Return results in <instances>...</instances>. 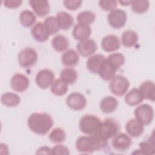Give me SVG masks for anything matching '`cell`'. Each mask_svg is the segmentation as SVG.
<instances>
[{"instance_id": "obj_25", "label": "cell", "mask_w": 155, "mask_h": 155, "mask_svg": "<svg viewBox=\"0 0 155 155\" xmlns=\"http://www.w3.org/2000/svg\"><path fill=\"white\" fill-rule=\"evenodd\" d=\"M51 45L54 50L58 52H64L68 50L70 42L68 39L62 35H56L51 40Z\"/></svg>"}, {"instance_id": "obj_3", "label": "cell", "mask_w": 155, "mask_h": 155, "mask_svg": "<svg viewBox=\"0 0 155 155\" xmlns=\"http://www.w3.org/2000/svg\"><path fill=\"white\" fill-rule=\"evenodd\" d=\"M101 124V119L94 114H85L80 119V131L87 135H95L98 133Z\"/></svg>"}, {"instance_id": "obj_41", "label": "cell", "mask_w": 155, "mask_h": 155, "mask_svg": "<svg viewBox=\"0 0 155 155\" xmlns=\"http://www.w3.org/2000/svg\"><path fill=\"white\" fill-rule=\"evenodd\" d=\"M22 3L21 0H5L4 1L5 7L8 8H16L21 6Z\"/></svg>"}, {"instance_id": "obj_42", "label": "cell", "mask_w": 155, "mask_h": 155, "mask_svg": "<svg viewBox=\"0 0 155 155\" xmlns=\"http://www.w3.org/2000/svg\"><path fill=\"white\" fill-rule=\"evenodd\" d=\"M36 154H52V148L50 147L44 146L41 147L37 150Z\"/></svg>"}, {"instance_id": "obj_23", "label": "cell", "mask_w": 155, "mask_h": 155, "mask_svg": "<svg viewBox=\"0 0 155 155\" xmlns=\"http://www.w3.org/2000/svg\"><path fill=\"white\" fill-rule=\"evenodd\" d=\"M61 61L65 66L70 67L75 66L79 61V54L73 49H68L62 54Z\"/></svg>"}, {"instance_id": "obj_33", "label": "cell", "mask_w": 155, "mask_h": 155, "mask_svg": "<svg viewBox=\"0 0 155 155\" xmlns=\"http://www.w3.org/2000/svg\"><path fill=\"white\" fill-rule=\"evenodd\" d=\"M76 19L78 23L90 25L95 21L96 15L91 11L85 10L80 12L78 15Z\"/></svg>"}, {"instance_id": "obj_5", "label": "cell", "mask_w": 155, "mask_h": 155, "mask_svg": "<svg viewBox=\"0 0 155 155\" xmlns=\"http://www.w3.org/2000/svg\"><path fill=\"white\" fill-rule=\"evenodd\" d=\"M130 87V82L122 75H116L110 81L109 88L114 95L121 96L126 94Z\"/></svg>"}, {"instance_id": "obj_29", "label": "cell", "mask_w": 155, "mask_h": 155, "mask_svg": "<svg viewBox=\"0 0 155 155\" xmlns=\"http://www.w3.org/2000/svg\"><path fill=\"white\" fill-rule=\"evenodd\" d=\"M1 101L3 105L8 107H14L20 104L21 98L16 93L6 92L2 94Z\"/></svg>"}, {"instance_id": "obj_38", "label": "cell", "mask_w": 155, "mask_h": 155, "mask_svg": "<svg viewBox=\"0 0 155 155\" xmlns=\"http://www.w3.org/2000/svg\"><path fill=\"white\" fill-rule=\"evenodd\" d=\"M118 2L115 0H101L99 2V7L104 11L111 12L116 8Z\"/></svg>"}, {"instance_id": "obj_35", "label": "cell", "mask_w": 155, "mask_h": 155, "mask_svg": "<svg viewBox=\"0 0 155 155\" xmlns=\"http://www.w3.org/2000/svg\"><path fill=\"white\" fill-rule=\"evenodd\" d=\"M48 137L51 142L59 143L65 141L66 139V134L62 128H55L50 132Z\"/></svg>"}, {"instance_id": "obj_11", "label": "cell", "mask_w": 155, "mask_h": 155, "mask_svg": "<svg viewBox=\"0 0 155 155\" xmlns=\"http://www.w3.org/2000/svg\"><path fill=\"white\" fill-rule=\"evenodd\" d=\"M78 53L84 57L92 56L97 50V44L92 39H86L79 41L76 45Z\"/></svg>"}, {"instance_id": "obj_20", "label": "cell", "mask_w": 155, "mask_h": 155, "mask_svg": "<svg viewBox=\"0 0 155 155\" xmlns=\"http://www.w3.org/2000/svg\"><path fill=\"white\" fill-rule=\"evenodd\" d=\"M117 70L118 69L109 62L106 58L105 61L102 63L97 74L104 81H110L116 76V73Z\"/></svg>"}, {"instance_id": "obj_21", "label": "cell", "mask_w": 155, "mask_h": 155, "mask_svg": "<svg viewBox=\"0 0 155 155\" xmlns=\"http://www.w3.org/2000/svg\"><path fill=\"white\" fill-rule=\"evenodd\" d=\"M119 102L117 99L111 96L104 97L99 104L101 111L105 114H110L114 112L117 108Z\"/></svg>"}, {"instance_id": "obj_16", "label": "cell", "mask_w": 155, "mask_h": 155, "mask_svg": "<svg viewBox=\"0 0 155 155\" xmlns=\"http://www.w3.org/2000/svg\"><path fill=\"white\" fill-rule=\"evenodd\" d=\"M29 4L34 12L39 17H44L50 13V4L47 0H30Z\"/></svg>"}, {"instance_id": "obj_39", "label": "cell", "mask_w": 155, "mask_h": 155, "mask_svg": "<svg viewBox=\"0 0 155 155\" xmlns=\"http://www.w3.org/2000/svg\"><path fill=\"white\" fill-rule=\"evenodd\" d=\"M70 154V153L68 148L64 145L58 144L52 148V154L67 155Z\"/></svg>"}, {"instance_id": "obj_28", "label": "cell", "mask_w": 155, "mask_h": 155, "mask_svg": "<svg viewBox=\"0 0 155 155\" xmlns=\"http://www.w3.org/2000/svg\"><path fill=\"white\" fill-rule=\"evenodd\" d=\"M139 149L137 151H134L133 154H154L155 153V144L154 137L150 138L147 140H144L139 143Z\"/></svg>"}, {"instance_id": "obj_18", "label": "cell", "mask_w": 155, "mask_h": 155, "mask_svg": "<svg viewBox=\"0 0 155 155\" xmlns=\"http://www.w3.org/2000/svg\"><path fill=\"white\" fill-rule=\"evenodd\" d=\"M105 59L106 58L103 54H93L92 56H90L87 61V68L91 73L97 74L102 63Z\"/></svg>"}, {"instance_id": "obj_2", "label": "cell", "mask_w": 155, "mask_h": 155, "mask_svg": "<svg viewBox=\"0 0 155 155\" xmlns=\"http://www.w3.org/2000/svg\"><path fill=\"white\" fill-rule=\"evenodd\" d=\"M107 140L97 134L82 136L79 137L75 143L78 151L82 153H91L105 147Z\"/></svg>"}, {"instance_id": "obj_43", "label": "cell", "mask_w": 155, "mask_h": 155, "mask_svg": "<svg viewBox=\"0 0 155 155\" xmlns=\"http://www.w3.org/2000/svg\"><path fill=\"white\" fill-rule=\"evenodd\" d=\"M118 2L123 6H127L128 5H131V4L132 2V1H125V0H124V1H119Z\"/></svg>"}, {"instance_id": "obj_34", "label": "cell", "mask_w": 155, "mask_h": 155, "mask_svg": "<svg viewBox=\"0 0 155 155\" xmlns=\"http://www.w3.org/2000/svg\"><path fill=\"white\" fill-rule=\"evenodd\" d=\"M131 7L133 12L136 13H144L147 12L150 7V2L147 0L132 1Z\"/></svg>"}, {"instance_id": "obj_1", "label": "cell", "mask_w": 155, "mask_h": 155, "mask_svg": "<svg viewBox=\"0 0 155 155\" xmlns=\"http://www.w3.org/2000/svg\"><path fill=\"white\" fill-rule=\"evenodd\" d=\"M52 117L45 113H34L28 118L27 125L34 133L44 136L48 133L53 125Z\"/></svg>"}, {"instance_id": "obj_27", "label": "cell", "mask_w": 155, "mask_h": 155, "mask_svg": "<svg viewBox=\"0 0 155 155\" xmlns=\"http://www.w3.org/2000/svg\"><path fill=\"white\" fill-rule=\"evenodd\" d=\"M143 98L139 90V88H133L129 91L125 96V102L130 106L133 107L140 104Z\"/></svg>"}, {"instance_id": "obj_31", "label": "cell", "mask_w": 155, "mask_h": 155, "mask_svg": "<svg viewBox=\"0 0 155 155\" xmlns=\"http://www.w3.org/2000/svg\"><path fill=\"white\" fill-rule=\"evenodd\" d=\"M61 79L67 85L73 84L78 79V73L72 67H66L61 72Z\"/></svg>"}, {"instance_id": "obj_30", "label": "cell", "mask_w": 155, "mask_h": 155, "mask_svg": "<svg viewBox=\"0 0 155 155\" xmlns=\"http://www.w3.org/2000/svg\"><path fill=\"white\" fill-rule=\"evenodd\" d=\"M19 21L22 26L25 27H30L35 24L36 16L33 12L26 9L21 12Z\"/></svg>"}, {"instance_id": "obj_12", "label": "cell", "mask_w": 155, "mask_h": 155, "mask_svg": "<svg viewBox=\"0 0 155 155\" xmlns=\"http://www.w3.org/2000/svg\"><path fill=\"white\" fill-rule=\"evenodd\" d=\"M30 81L27 76L21 73H16L11 78L10 86L13 90L22 93L29 87Z\"/></svg>"}, {"instance_id": "obj_15", "label": "cell", "mask_w": 155, "mask_h": 155, "mask_svg": "<svg viewBox=\"0 0 155 155\" xmlns=\"http://www.w3.org/2000/svg\"><path fill=\"white\" fill-rule=\"evenodd\" d=\"M120 46L119 38L114 35H108L103 38L101 41V47L106 52H113L117 50Z\"/></svg>"}, {"instance_id": "obj_19", "label": "cell", "mask_w": 155, "mask_h": 155, "mask_svg": "<svg viewBox=\"0 0 155 155\" xmlns=\"http://www.w3.org/2000/svg\"><path fill=\"white\" fill-rule=\"evenodd\" d=\"M91 34V28L90 25L78 23L73 29L72 35L76 40L79 41L88 39Z\"/></svg>"}, {"instance_id": "obj_26", "label": "cell", "mask_w": 155, "mask_h": 155, "mask_svg": "<svg viewBox=\"0 0 155 155\" xmlns=\"http://www.w3.org/2000/svg\"><path fill=\"white\" fill-rule=\"evenodd\" d=\"M139 37L137 33L131 30H127L124 31L121 37L122 45L127 48L134 47L138 41Z\"/></svg>"}, {"instance_id": "obj_14", "label": "cell", "mask_w": 155, "mask_h": 155, "mask_svg": "<svg viewBox=\"0 0 155 155\" xmlns=\"http://www.w3.org/2000/svg\"><path fill=\"white\" fill-rule=\"evenodd\" d=\"M31 35L35 40L40 42L46 41L50 35L45 24L42 22H38L32 27Z\"/></svg>"}, {"instance_id": "obj_4", "label": "cell", "mask_w": 155, "mask_h": 155, "mask_svg": "<svg viewBox=\"0 0 155 155\" xmlns=\"http://www.w3.org/2000/svg\"><path fill=\"white\" fill-rule=\"evenodd\" d=\"M119 130L120 125L119 122L113 118H107L101 121L97 135L108 140L117 134Z\"/></svg>"}, {"instance_id": "obj_37", "label": "cell", "mask_w": 155, "mask_h": 155, "mask_svg": "<svg viewBox=\"0 0 155 155\" xmlns=\"http://www.w3.org/2000/svg\"><path fill=\"white\" fill-rule=\"evenodd\" d=\"M107 60L118 70L125 62L124 56L120 53H114L110 54L107 57Z\"/></svg>"}, {"instance_id": "obj_22", "label": "cell", "mask_w": 155, "mask_h": 155, "mask_svg": "<svg viewBox=\"0 0 155 155\" xmlns=\"http://www.w3.org/2000/svg\"><path fill=\"white\" fill-rule=\"evenodd\" d=\"M139 90L143 98L152 102L155 101V85L153 81H146L139 86Z\"/></svg>"}, {"instance_id": "obj_17", "label": "cell", "mask_w": 155, "mask_h": 155, "mask_svg": "<svg viewBox=\"0 0 155 155\" xmlns=\"http://www.w3.org/2000/svg\"><path fill=\"white\" fill-rule=\"evenodd\" d=\"M125 129L130 136L137 137L143 133L144 125L136 118H133L127 121L125 125Z\"/></svg>"}, {"instance_id": "obj_13", "label": "cell", "mask_w": 155, "mask_h": 155, "mask_svg": "<svg viewBox=\"0 0 155 155\" xmlns=\"http://www.w3.org/2000/svg\"><path fill=\"white\" fill-rule=\"evenodd\" d=\"M111 143L114 150L119 151H124L131 146L132 140L130 136L124 133H118L113 137Z\"/></svg>"}, {"instance_id": "obj_6", "label": "cell", "mask_w": 155, "mask_h": 155, "mask_svg": "<svg viewBox=\"0 0 155 155\" xmlns=\"http://www.w3.org/2000/svg\"><path fill=\"white\" fill-rule=\"evenodd\" d=\"M135 118L143 125L150 124L154 119V110L148 104H144L136 108L134 112Z\"/></svg>"}, {"instance_id": "obj_32", "label": "cell", "mask_w": 155, "mask_h": 155, "mask_svg": "<svg viewBox=\"0 0 155 155\" xmlns=\"http://www.w3.org/2000/svg\"><path fill=\"white\" fill-rule=\"evenodd\" d=\"M68 90V85L61 78L54 80L50 87L51 93L58 96L65 95Z\"/></svg>"}, {"instance_id": "obj_10", "label": "cell", "mask_w": 155, "mask_h": 155, "mask_svg": "<svg viewBox=\"0 0 155 155\" xmlns=\"http://www.w3.org/2000/svg\"><path fill=\"white\" fill-rule=\"evenodd\" d=\"M66 104L71 110L81 111L87 105V99L84 94L79 92L70 93L66 98Z\"/></svg>"}, {"instance_id": "obj_36", "label": "cell", "mask_w": 155, "mask_h": 155, "mask_svg": "<svg viewBox=\"0 0 155 155\" xmlns=\"http://www.w3.org/2000/svg\"><path fill=\"white\" fill-rule=\"evenodd\" d=\"M44 24L47 27L50 35L57 33L61 29L56 16H50L47 17L45 19Z\"/></svg>"}, {"instance_id": "obj_8", "label": "cell", "mask_w": 155, "mask_h": 155, "mask_svg": "<svg viewBox=\"0 0 155 155\" xmlns=\"http://www.w3.org/2000/svg\"><path fill=\"white\" fill-rule=\"evenodd\" d=\"M107 19L108 24L111 27L119 29L125 26L127 20V15L124 10L115 8L110 12Z\"/></svg>"}, {"instance_id": "obj_7", "label": "cell", "mask_w": 155, "mask_h": 155, "mask_svg": "<svg viewBox=\"0 0 155 155\" xmlns=\"http://www.w3.org/2000/svg\"><path fill=\"white\" fill-rule=\"evenodd\" d=\"M38 57V53L34 48L26 47L19 53L18 61L20 66L23 68H28L36 64Z\"/></svg>"}, {"instance_id": "obj_24", "label": "cell", "mask_w": 155, "mask_h": 155, "mask_svg": "<svg viewBox=\"0 0 155 155\" xmlns=\"http://www.w3.org/2000/svg\"><path fill=\"white\" fill-rule=\"evenodd\" d=\"M56 18L60 28L64 30L70 28L74 23L73 17L66 12H59L57 13Z\"/></svg>"}, {"instance_id": "obj_9", "label": "cell", "mask_w": 155, "mask_h": 155, "mask_svg": "<svg viewBox=\"0 0 155 155\" xmlns=\"http://www.w3.org/2000/svg\"><path fill=\"white\" fill-rule=\"evenodd\" d=\"M55 75L53 71L50 69H42L38 72L35 82L37 85L41 89H47L51 87L54 81Z\"/></svg>"}, {"instance_id": "obj_40", "label": "cell", "mask_w": 155, "mask_h": 155, "mask_svg": "<svg viewBox=\"0 0 155 155\" xmlns=\"http://www.w3.org/2000/svg\"><path fill=\"white\" fill-rule=\"evenodd\" d=\"M64 5L69 10H76L79 8L82 3L81 0H65L63 1Z\"/></svg>"}]
</instances>
